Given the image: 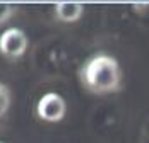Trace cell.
<instances>
[{
  "mask_svg": "<svg viewBox=\"0 0 149 143\" xmlns=\"http://www.w3.org/2000/svg\"><path fill=\"white\" fill-rule=\"evenodd\" d=\"M29 48L26 32L19 28H7L0 34V53L7 58H21Z\"/></svg>",
  "mask_w": 149,
  "mask_h": 143,
  "instance_id": "3957f363",
  "label": "cell"
},
{
  "mask_svg": "<svg viewBox=\"0 0 149 143\" xmlns=\"http://www.w3.org/2000/svg\"><path fill=\"white\" fill-rule=\"evenodd\" d=\"M65 113H67V102L57 92L43 94L36 104V114L41 121L46 123H58L65 118Z\"/></svg>",
  "mask_w": 149,
  "mask_h": 143,
  "instance_id": "7a4b0ae2",
  "label": "cell"
},
{
  "mask_svg": "<svg viewBox=\"0 0 149 143\" xmlns=\"http://www.w3.org/2000/svg\"><path fill=\"white\" fill-rule=\"evenodd\" d=\"M17 5H10V3H0V26L5 24L9 19H12L15 15Z\"/></svg>",
  "mask_w": 149,
  "mask_h": 143,
  "instance_id": "8992f818",
  "label": "cell"
},
{
  "mask_svg": "<svg viewBox=\"0 0 149 143\" xmlns=\"http://www.w3.org/2000/svg\"><path fill=\"white\" fill-rule=\"evenodd\" d=\"M10 102H12L10 89L5 85L3 82H0V118L7 114V111L10 107Z\"/></svg>",
  "mask_w": 149,
  "mask_h": 143,
  "instance_id": "5b68a950",
  "label": "cell"
},
{
  "mask_svg": "<svg viewBox=\"0 0 149 143\" xmlns=\"http://www.w3.org/2000/svg\"><path fill=\"white\" fill-rule=\"evenodd\" d=\"M0 143H3V142H0Z\"/></svg>",
  "mask_w": 149,
  "mask_h": 143,
  "instance_id": "52a82bcc",
  "label": "cell"
},
{
  "mask_svg": "<svg viewBox=\"0 0 149 143\" xmlns=\"http://www.w3.org/2000/svg\"><path fill=\"white\" fill-rule=\"evenodd\" d=\"M81 82L89 92L103 96L122 89V68L118 60L108 53H96L84 61L79 72Z\"/></svg>",
  "mask_w": 149,
  "mask_h": 143,
  "instance_id": "6da1fadb",
  "label": "cell"
},
{
  "mask_svg": "<svg viewBox=\"0 0 149 143\" xmlns=\"http://www.w3.org/2000/svg\"><path fill=\"white\" fill-rule=\"evenodd\" d=\"M55 17L62 22H75L84 14V5L79 2H58L53 7Z\"/></svg>",
  "mask_w": 149,
  "mask_h": 143,
  "instance_id": "277c9868",
  "label": "cell"
}]
</instances>
